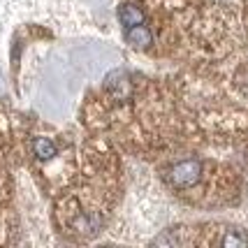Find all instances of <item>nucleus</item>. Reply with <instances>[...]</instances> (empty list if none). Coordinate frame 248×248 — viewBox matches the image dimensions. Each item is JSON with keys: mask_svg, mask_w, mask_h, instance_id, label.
<instances>
[{"mask_svg": "<svg viewBox=\"0 0 248 248\" xmlns=\"http://www.w3.org/2000/svg\"><path fill=\"white\" fill-rule=\"evenodd\" d=\"M119 21L123 23L125 28L140 26V23H144V12H141L137 5H123L119 10Z\"/></svg>", "mask_w": 248, "mask_h": 248, "instance_id": "obj_2", "label": "nucleus"}, {"mask_svg": "<svg viewBox=\"0 0 248 248\" xmlns=\"http://www.w3.org/2000/svg\"><path fill=\"white\" fill-rule=\"evenodd\" d=\"M31 149H32V155L40 158V160H51V158H56V153H58L56 144L49 137H32Z\"/></svg>", "mask_w": 248, "mask_h": 248, "instance_id": "obj_1", "label": "nucleus"}, {"mask_svg": "<svg viewBox=\"0 0 248 248\" xmlns=\"http://www.w3.org/2000/svg\"><path fill=\"white\" fill-rule=\"evenodd\" d=\"M128 40H130V44H135V46L144 49V46H149V44H151L153 35H151V31H149L144 23H140V26L128 28Z\"/></svg>", "mask_w": 248, "mask_h": 248, "instance_id": "obj_3", "label": "nucleus"}]
</instances>
